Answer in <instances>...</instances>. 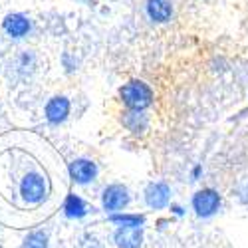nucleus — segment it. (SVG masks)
<instances>
[{
    "instance_id": "f257e3e1",
    "label": "nucleus",
    "mask_w": 248,
    "mask_h": 248,
    "mask_svg": "<svg viewBox=\"0 0 248 248\" xmlns=\"http://www.w3.org/2000/svg\"><path fill=\"white\" fill-rule=\"evenodd\" d=\"M119 97L129 111H143L153 103V90L145 81L131 79L127 84H123V88L119 90Z\"/></svg>"
},
{
    "instance_id": "f03ea898",
    "label": "nucleus",
    "mask_w": 248,
    "mask_h": 248,
    "mask_svg": "<svg viewBox=\"0 0 248 248\" xmlns=\"http://www.w3.org/2000/svg\"><path fill=\"white\" fill-rule=\"evenodd\" d=\"M46 195H48V185L44 175L38 171H28L20 181V199L30 206H36L46 199Z\"/></svg>"
},
{
    "instance_id": "7ed1b4c3",
    "label": "nucleus",
    "mask_w": 248,
    "mask_h": 248,
    "mask_svg": "<svg viewBox=\"0 0 248 248\" xmlns=\"http://www.w3.org/2000/svg\"><path fill=\"white\" fill-rule=\"evenodd\" d=\"M131 197H129V191L125 185H108L106 189L101 191V206L103 211L108 213H119L121 209H125V206L129 204Z\"/></svg>"
},
{
    "instance_id": "20e7f679",
    "label": "nucleus",
    "mask_w": 248,
    "mask_h": 248,
    "mask_svg": "<svg viewBox=\"0 0 248 248\" xmlns=\"http://www.w3.org/2000/svg\"><path fill=\"white\" fill-rule=\"evenodd\" d=\"M68 173H70V179L76 183V185H90L97 179V165L92 161V159H86V157H79V159H74L68 167Z\"/></svg>"
},
{
    "instance_id": "39448f33",
    "label": "nucleus",
    "mask_w": 248,
    "mask_h": 248,
    "mask_svg": "<svg viewBox=\"0 0 248 248\" xmlns=\"http://www.w3.org/2000/svg\"><path fill=\"white\" fill-rule=\"evenodd\" d=\"M220 206V195L215 189H201L193 195V209L199 217H213Z\"/></svg>"
},
{
    "instance_id": "423d86ee",
    "label": "nucleus",
    "mask_w": 248,
    "mask_h": 248,
    "mask_svg": "<svg viewBox=\"0 0 248 248\" xmlns=\"http://www.w3.org/2000/svg\"><path fill=\"white\" fill-rule=\"evenodd\" d=\"M2 30L8 38L12 40H22L30 34L32 30V22L30 18L22 12H12V14H6L4 20H2Z\"/></svg>"
},
{
    "instance_id": "0eeeda50",
    "label": "nucleus",
    "mask_w": 248,
    "mask_h": 248,
    "mask_svg": "<svg viewBox=\"0 0 248 248\" xmlns=\"http://www.w3.org/2000/svg\"><path fill=\"white\" fill-rule=\"evenodd\" d=\"M70 109H72V103L66 95H54L48 99L46 108H44L46 121L52 123V125H60V123H64L68 119Z\"/></svg>"
},
{
    "instance_id": "6e6552de",
    "label": "nucleus",
    "mask_w": 248,
    "mask_h": 248,
    "mask_svg": "<svg viewBox=\"0 0 248 248\" xmlns=\"http://www.w3.org/2000/svg\"><path fill=\"white\" fill-rule=\"evenodd\" d=\"M171 199V189L167 183H149L145 189V202L149 209H165Z\"/></svg>"
},
{
    "instance_id": "1a4fd4ad",
    "label": "nucleus",
    "mask_w": 248,
    "mask_h": 248,
    "mask_svg": "<svg viewBox=\"0 0 248 248\" xmlns=\"http://www.w3.org/2000/svg\"><path fill=\"white\" fill-rule=\"evenodd\" d=\"M113 240L117 248H139L143 242V226H119Z\"/></svg>"
},
{
    "instance_id": "9d476101",
    "label": "nucleus",
    "mask_w": 248,
    "mask_h": 248,
    "mask_svg": "<svg viewBox=\"0 0 248 248\" xmlns=\"http://www.w3.org/2000/svg\"><path fill=\"white\" fill-rule=\"evenodd\" d=\"M145 10L153 22H169L173 16V4L169 0H147Z\"/></svg>"
},
{
    "instance_id": "9b49d317",
    "label": "nucleus",
    "mask_w": 248,
    "mask_h": 248,
    "mask_svg": "<svg viewBox=\"0 0 248 248\" xmlns=\"http://www.w3.org/2000/svg\"><path fill=\"white\" fill-rule=\"evenodd\" d=\"M88 204H86V201L81 199L79 195H76V193H70L68 197H66V201H64V215L68 217V218H72V220H79V218H84L86 215H88Z\"/></svg>"
},
{
    "instance_id": "f8f14e48",
    "label": "nucleus",
    "mask_w": 248,
    "mask_h": 248,
    "mask_svg": "<svg viewBox=\"0 0 248 248\" xmlns=\"http://www.w3.org/2000/svg\"><path fill=\"white\" fill-rule=\"evenodd\" d=\"M123 125L133 133H141V131L147 129V117L141 111H127L123 115Z\"/></svg>"
},
{
    "instance_id": "ddd939ff",
    "label": "nucleus",
    "mask_w": 248,
    "mask_h": 248,
    "mask_svg": "<svg viewBox=\"0 0 248 248\" xmlns=\"http://www.w3.org/2000/svg\"><path fill=\"white\" fill-rule=\"evenodd\" d=\"M109 220L119 226H143L145 224V217L143 215H125V213H113L109 217Z\"/></svg>"
},
{
    "instance_id": "4468645a",
    "label": "nucleus",
    "mask_w": 248,
    "mask_h": 248,
    "mask_svg": "<svg viewBox=\"0 0 248 248\" xmlns=\"http://www.w3.org/2000/svg\"><path fill=\"white\" fill-rule=\"evenodd\" d=\"M22 248H48V232L44 231H32L24 236Z\"/></svg>"
},
{
    "instance_id": "2eb2a0df",
    "label": "nucleus",
    "mask_w": 248,
    "mask_h": 248,
    "mask_svg": "<svg viewBox=\"0 0 248 248\" xmlns=\"http://www.w3.org/2000/svg\"><path fill=\"white\" fill-rule=\"evenodd\" d=\"M171 211H173L177 217H181V215H183V209H181L179 204H171Z\"/></svg>"
},
{
    "instance_id": "dca6fc26",
    "label": "nucleus",
    "mask_w": 248,
    "mask_h": 248,
    "mask_svg": "<svg viewBox=\"0 0 248 248\" xmlns=\"http://www.w3.org/2000/svg\"><path fill=\"white\" fill-rule=\"evenodd\" d=\"M199 175H201V167H197V169H195V171H193V177H195V181H197V179H199Z\"/></svg>"
}]
</instances>
